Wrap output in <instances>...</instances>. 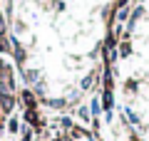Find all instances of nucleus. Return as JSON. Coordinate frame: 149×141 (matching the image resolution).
Returning <instances> with one entry per match:
<instances>
[{"instance_id":"1","label":"nucleus","mask_w":149,"mask_h":141,"mask_svg":"<svg viewBox=\"0 0 149 141\" xmlns=\"http://www.w3.org/2000/svg\"><path fill=\"white\" fill-rule=\"evenodd\" d=\"M0 104H3V109H10V106H13V99H10V97H0Z\"/></svg>"}]
</instances>
